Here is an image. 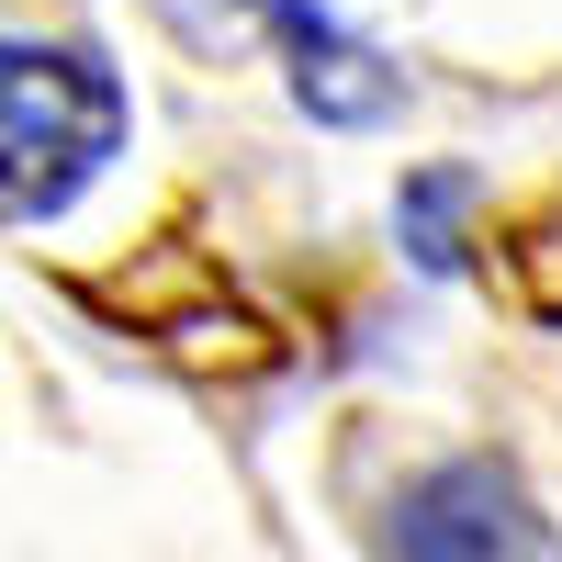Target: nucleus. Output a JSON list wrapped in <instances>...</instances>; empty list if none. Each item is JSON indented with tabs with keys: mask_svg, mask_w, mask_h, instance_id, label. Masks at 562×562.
<instances>
[{
	"mask_svg": "<svg viewBox=\"0 0 562 562\" xmlns=\"http://www.w3.org/2000/svg\"><path fill=\"white\" fill-rule=\"evenodd\" d=\"M0 135H12V214L45 225L68 214L102 158L124 147V79L90 45H34L12 34V79H0Z\"/></svg>",
	"mask_w": 562,
	"mask_h": 562,
	"instance_id": "1",
	"label": "nucleus"
},
{
	"mask_svg": "<svg viewBox=\"0 0 562 562\" xmlns=\"http://www.w3.org/2000/svg\"><path fill=\"white\" fill-rule=\"evenodd\" d=\"M371 551L383 562H540V506L529 484L506 473V461H428L394 506H383V529H371Z\"/></svg>",
	"mask_w": 562,
	"mask_h": 562,
	"instance_id": "2",
	"label": "nucleus"
}]
</instances>
